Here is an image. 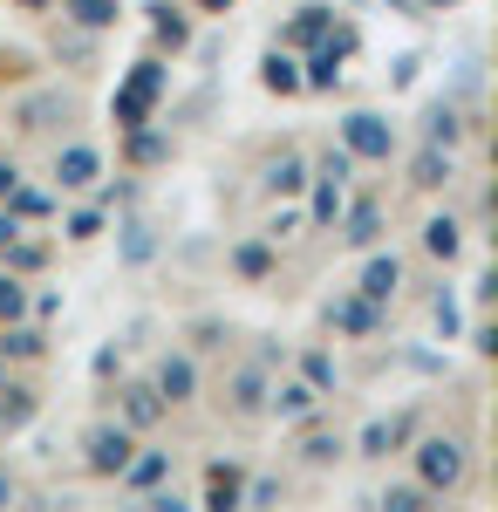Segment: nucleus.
Returning <instances> with one entry per match:
<instances>
[{
  "label": "nucleus",
  "instance_id": "obj_1",
  "mask_svg": "<svg viewBox=\"0 0 498 512\" xmlns=\"http://www.w3.org/2000/svg\"><path fill=\"white\" fill-rule=\"evenodd\" d=\"M157 96H164V62H157V55H144V62L123 76V89H116V103H110L116 130H137V123H151Z\"/></svg>",
  "mask_w": 498,
  "mask_h": 512
},
{
  "label": "nucleus",
  "instance_id": "obj_2",
  "mask_svg": "<svg viewBox=\"0 0 498 512\" xmlns=\"http://www.w3.org/2000/svg\"><path fill=\"white\" fill-rule=\"evenodd\" d=\"M464 472H471V465H464V444H458V437H423V444H417V485H430L437 499H444V492H458Z\"/></svg>",
  "mask_w": 498,
  "mask_h": 512
},
{
  "label": "nucleus",
  "instance_id": "obj_3",
  "mask_svg": "<svg viewBox=\"0 0 498 512\" xmlns=\"http://www.w3.org/2000/svg\"><path fill=\"white\" fill-rule=\"evenodd\" d=\"M342 151L362 164H389V151H396V123L376 117V110H348L342 117Z\"/></svg>",
  "mask_w": 498,
  "mask_h": 512
},
{
  "label": "nucleus",
  "instance_id": "obj_4",
  "mask_svg": "<svg viewBox=\"0 0 498 512\" xmlns=\"http://www.w3.org/2000/svg\"><path fill=\"white\" fill-rule=\"evenodd\" d=\"M130 451H137L130 424H96V431L82 437V465H89V478H116L123 465H130Z\"/></svg>",
  "mask_w": 498,
  "mask_h": 512
},
{
  "label": "nucleus",
  "instance_id": "obj_5",
  "mask_svg": "<svg viewBox=\"0 0 498 512\" xmlns=\"http://www.w3.org/2000/svg\"><path fill=\"white\" fill-rule=\"evenodd\" d=\"M69 117H76V103H69L62 89H35V96H21V110H14V123H21L28 137H41V130H62Z\"/></svg>",
  "mask_w": 498,
  "mask_h": 512
},
{
  "label": "nucleus",
  "instance_id": "obj_6",
  "mask_svg": "<svg viewBox=\"0 0 498 512\" xmlns=\"http://www.w3.org/2000/svg\"><path fill=\"white\" fill-rule=\"evenodd\" d=\"M267 410L280 424H307L314 410H321V390L307 383V376H287V383H267Z\"/></svg>",
  "mask_w": 498,
  "mask_h": 512
},
{
  "label": "nucleus",
  "instance_id": "obj_7",
  "mask_svg": "<svg viewBox=\"0 0 498 512\" xmlns=\"http://www.w3.org/2000/svg\"><path fill=\"white\" fill-rule=\"evenodd\" d=\"M267 362H246V369H232L226 376V410L232 417H260V410H267Z\"/></svg>",
  "mask_w": 498,
  "mask_h": 512
},
{
  "label": "nucleus",
  "instance_id": "obj_8",
  "mask_svg": "<svg viewBox=\"0 0 498 512\" xmlns=\"http://www.w3.org/2000/svg\"><path fill=\"white\" fill-rule=\"evenodd\" d=\"M96 178H103L96 144H62V151H55V185H62V192H89Z\"/></svg>",
  "mask_w": 498,
  "mask_h": 512
},
{
  "label": "nucleus",
  "instance_id": "obj_9",
  "mask_svg": "<svg viewBox=\"0 0 498 512\" xmlns=\"http://www.w3.org/2000/svg\"><path fill=\"white\" fill-rule=\"evenodd\" d=\"M328 321H335L342 335H355V342H369V335L383 328V308H376L369 294H342V301H328Z\"/></svg>",
  "mask_w": 498,
  "mask_h": 512
},
{
  "label": "nucleus",
  "instance_id": "obj_10",
  "mask_svg": "<svg viewBox=\"0 0 498 512\" xmlns=\"http://www.w3.org/2000/svg\"><path fill=\"white\" fill-rule=\"evenodd\" d=\"M355 294H369L376 308H389V301L403 294V260H396V253H376V260L362 267V280H355Z\"/></svg>",
  "mask_w": 498,
  "mask_h": 512
},
{
  "label": "nucleus",
  "instance_id": "obj_11",
  "mask_svg": "<svg viewBox=\"0 0 498 512\" xmlns=\"http://www.w3.org/2000/svg\"><path fill=\"white\" fill-rule=\"evenodd\" d=\"M335 233H342V246L369 253V246L383 239V205H369V198H362V205H348L342 219H335Z\"/></svg>",
  "mask_w": 498,
  "mask_h": 512
},
{
  "label": "nucleus",
  "instance_id": "obj_12",
  "mask_svg": "<svg viewBox=\"0 0 498 512\" xmlns=\"http://www.w3.org/2000/svg\"><path fill=\"white\" fill-rule=\"evenodd\" d=\"M151 383H157L164 403H192V396H198V362H192V355H164Z\"/></svg>",
  "mask_w": 498,
  "mask_h": 512
},
{
  "label": "nucleus",
  "instance_id": "obj_13",
  "mask_svg": "<svg viewBox=\"0 0 498 512\" xmlns=\"http://www.w3.org/2000/svg\"><path fill=\"white\" fill-rule=\"evenodd\" d=\"M451 178H458V158H451L444 144H423L417 158H410V185H417V192H444Z\"/></svg>",
  "mask_w": 498,
  "mask_h": 512
},
{
  "label": "nucleus",
  "instance_id": "obj_14",
  "mask_svg": "<svg viewBox=\"0 0 498 512\" xmlns=\"http://www.w3.org/2000/svg\"><path fill=\"white\" fill-rule=\"evenodd\" d=\"M164 478H171V451H130V465H123V472H116V485H123V492H137V499H144V492H151V485H164Z\"/></svg>",
  "mask_w": 498,
  "mask_h": 512
},
{
  "label": "nucleus",
  "instance_id": "obj_15",
  "mask_svg": "<svg viewBox=\"0 0 498 512\" xmlns=\"http://www.w3.org/2000/svg\"><path fill=\"white\" fill-rule=\"evenodd\" d=\"M342 219V185L335 178H321V171H307V226L314 233H328Z\"/></svg>",
  "mask_w": 498,
  "mask_h": 512
},
{
  "label": "nucleus",
  "instance_id": "obj_16",
  "mask_svg": "<svg viewBox=\"0 0 498 512\" xmlns=\"http://www.w3.org/2000/svg\"><path fill=\"white\" fill-rule=\"evenodd\" d=\"M164 410H171V403L157 396V383H130V390H123V424H130V431L164 424Z\"/></svg>",
  "mask_w": 498,
  "mask_h": 512
},
{
  "label": "nucleus",
  "instance_id": "obj_17",
  "mask_svg": "<svg viewBox=\"0 0 498 512\" xmlns=\"http://www.w3.org/2000/svg\"><path fill=\"white\" fill-rule=\"evenodd\" d=\"M260 89H267V96H301V62H294V48H273L267 62H260Z\"/></svg>",
  "mask_w": 498,
  "mask_h": 512
},
{
  "label": "nucleus",
  "instance_id": "obj_18",
  "mask_svg": "<svg viewBox=\"0 0 498 512\" xmlns=\"http://www.w3.org/2000/svg\"><path fill=\"white\" fill-rule=\"evenodd\" d=\"M239 485H246V472H239V465H232V458H219V465H205V499H198V506H239Z\"/></svg>",
  "mask_w": 498,
  "mask_h": 512
},
{
  "label": "nucleus",
  "instance_id": "obj_19",
  "mask_svg": "<svg viewBox=\"0 0 498 512\" xmlns=\"http://www.w3.org/2000/svg\"><path fill=\"white\" fill-rule=\"evenodd\" d=\"M423 253H430V260H444V267L464 253V226L451 219V212H437V219L423 226Z\"/></svg>",
  "mask_w": 498,
  "mask_h": 512
},
{
  "label": "nucleus",
  "instance_id": "obj_20",
  "mask_svg": "<svg viewBox=\"0 0 498 512\" xmlns=\"http://www.w3.org/2000/svg\"><path fill=\"white\" fill-rule=\"evenodd\" d=\"M328 28H335V14H328V7H301V14L287 21L280 48H314V41H328Z\"/></svg>",
  "mask_w": 498,
  "mask_h": 512
},
{
  "label": "nucleus",
  "instance_id": "obj_21",
  "mask_svg": "<svg viewBox=\"0 0 498 512\" xmlns=\"http://www.w3.org/2000/svg\"><path fill=\"white\" fill-rule=\"evenodd\" d=\"M151 35H157V48L178 55V48H192V21H185L171 0H157V7H151Z\"/></svg>",
  "mask_w": 498,
  "mask_h": 512
},
{
  "label": "nucleus",
  "instance_id": "obj_22",
  "mask_svg": "<svg viewBox=\"0 0 498 512\" xmlns=\"http://www.w3.org/2000/svg\"><path fill=\"white\" fill-rule=\"evenodd\" d=\"M232 274L260 287V280L273 274V239H239V246H232Z\"/></svg>",
  "mask_w": 498,
  "mask_h": 512
},
{
  "label": "nucleus",
  "instance_id": "obj_23",
  "mask_svg": "<svg viewBox=\"0 0 498 512\" xmlns=\"http://www.w3.org/2000/svg\"><path fill=\"white\" fill-rule=\"evenodd\" d=\"M342 458H348V444L335 431H307L301 437V465L307 472H328V465H342Z\"/></svg>",
  "mask_w": 498,
  "mask_h": 512
},
{
  "label": "nucleus",
  "instance_id": "obj_24",
  "mask_svg": "<svg viewBox=\"0 0 498 512\" xmlns=\"http://www.w3.org/2000/svg\"><path fill=\"white\" fill-rule=\"evenodd\" d=\"M267 192L301 198V192H307V158H294V151H287V158H273V164H267Z\"/></svg>",
  "mask_w": 498,
  "mask_h": 512
},
{
  "label": "nucleus",
  "instance_id": "obj_25",
  "mask_svg": "<svg viewBox=\"0 0 498 512\" xmlns=\"http://www.w3.org/2000/svg\"><path fill=\"white\" fill-rule=\"evenodd\" d=\"M35 424V390H7L0 383V431H28Z\"/></svg>",
  "mask_w": 498,
  "mask_h": 512
},
{
  "label": "nucleus",
  "instance_id": "obj_26",
  "mask_svg": "<svg viewBox=\"0 0 498 512\" xmlns=\"http://www.w3.org/2000/svg\"><path fill=\"white\" fill-rule=\"evenodd\" d=\"M62 14H69L76 28H116L123 7H116V0H62Z\"/></svg>",
  "mask_w": 498,
  "mask_h": 512
},
{
  "label": "nucleus",
  "instance_id": "obj_27",
  "mask_svg": "<svg viewBox=\"0 0 498 512\" xmlns=\"http://www.w3.org/2000/svg\"><path fill=\"white\" fill-rule=\"evenodd\" d=\"M376 506H389V512H430V506H437V492H430V485H383Z\"/></svg>",
  "mask_w": 498,
  "mask_h": 512
},
{
  "label": "nucleus",
  "instance_id": "obj_28",
  "mask_svg": "<svg viewBox=\"0 0 498 512\" xmlns=\"http://www.w3.org/2000/svg\"><path fill=\"white\" fill-rule=\"evenodd\" d=\"M116 233H123V267H144V260L157 253V239H151V226H144V219H123Z\"/></svg>",
  "mask_w": 498,
  "mask_h": 512
},
{
  "label": "nucleus",
  "instance_id": "obj_29",
  "mask_svg": "<svg viewBox=\"0 0 498 512\" xmlns=\"http://www.w3.org/2000/svg\"><path fill=\"white\" fill-rule=\"evenodd\" d=\"M164 158H171V137H157V130L137 123L130 130V164H164Z\"/></svg>",
  "mask_w": 498,
  "mask_h": 512
},
{
  "label": "nucleus",
  "instance_id": "obj_30",
  "mask_svg": "<svg viewBox=\"0 0 498 512\" xmlns=\"http://www.w3.org/2000/svg\"><path fill=\"white\" fill-rule=\"evenodd\" d=\"M0 253H7V274H35L41 260H48V246H35V239H7Z\"/></svg>",
  "mask_w": 498,
  "mask_h": 512
},
{
  "label": "nucleus",
  "instance_id": "obj_31",
  "mask_svg": "<svg viewBox=\"0 0 498 512\" xmlns=\"http://www.w3.org/2000/svg\"><path fill=\"white\" fill-rule=\"evenodd\" d=\"M301 376H307L321 396H328V390H335V355H328V349H307V355H301Z\"/></svg>",
  "mask_w": 498,
  "mask_h": 512
},
{
  "label": "nucleus",
  "instance_id": "obj_32",
  "mask_svg": "<svg viewBox=\"0 0 498 512\" xmlns=\"http://www.w3.org/2000/svg\"><path fill=\"white\" fill-rule=\"evenodd\" d=\"M458 137H464L458 110H451V103H437V110H430V144H444V151H451V144H458Z\"/></svg>",
  "mask_w": 498,
  "mask_h": 512
},
{
  "label": "nucleus",
  "instance_id": "obj_33",
  "mask_svg": "<svg viewBox=\"0 0 498 512\" xmlns=\"http://www.w3.org/2000/svg\"><path fill=\"white\" fill-rule=\"evenodd\" d=\"M28 315V287H21V274H0V321H21Z\"/></svg>",
  "mask_w": 498,
  "mask_h": 512
},
{
  "label": "nucleus",
  "instance_id": "obj_34",
  "mask_svg": "<svg viewBox=\"0 0 498 512\" xmlns=\"http://www.w3.org/2000/svg\"><path fill=\"white\" fill-rule=\"evenodd\" d=\"M62 233H69V239H96V233H103V212H96V205H82V212H69V226H62Z\"/></svg>",
  "mask_w": 498,
  "mask_h": 512
},
{
  "label": "nucleus",
  "instance_id": "obj_35",
  "mask_svg": "<svg viewBox=\"0 0 498 512\" xmlns=\"http://www.w3.org/2000/svg\"><path fill=\"white\" fill-rule=\"evenodd\" d=\"M314 171H321V178H335V185H348V171H355V158H348V151H328V158L314 164Z\"/></svg>",
  "mask_w": 498,
  "mask_h": 512
},
{
  "label": "nucleus",
  "instance_id": "obj_36",
  "mask_svg": "<svg viewBox=\"0 0 498 512\" xmlns=\"http://www.w3.org/2000/svg\"><path fill=\"white\" fill-rule=\"evenodd\" d=\"M301 233V212H273V226H267V239L280 246V239H294Z\"/></svg>",
  "mask_w": 498,
  "mask_h": 512
},
{
  "label": "nucleus",
  "instance_id": "obj_37",
  "mask_svg": "<svg viewBox=\"0 0 498 512\" xmlns=\"http://www.w3.org/2000/svg\"><path fill=\"white\" fill-rule=\"evenodd\" d=\"M430 315H437L444 335H458V301H451V294H437V308H430Z\"/></svg>",
  "mask_w": 498,
  "mask_h": 512
},
{
  "label": "nucleus",
  "instance_id": "obj_38",
  "mask_svg": "<svg viewBox=\"0 0 498 512\" xmlns=\"http://www.w3.org/2000/svg\"><path fill=\"white\" fill-rule=\"evenodd\" d=\"M7 239H21V219H14V212L0 205V246H7Z\"/></svg>",
  "mask_w": 498,
  "mask_h": 512
},
{
  "label": "nucleus",
  "instance_id": "obj_39",
  "mask_svg": "<svg viewBox=\"0 0 498 512\" xmlns=\"http://www.w3.org/2000/svg\"><path fill=\"white\" fill-rule=\"evenodd\" d=\"M14 178H21V171H14V164H0V205H7V192H14Z\"/></svg>",
  "mask_w": 498,
  "mask_h": 512
},
{
  "label": "nucleus",
  "instance_id": "obj_40",
  "mask_svg": "<svg viewBox=\"0 0 498 512\" xmlns=\"http://www.w3.org/2000/svg\"><path fill=\"white\" fill-rule=\"evenodd\" d=\"M0 506H14V472L0 465Z\"/></svg>",
  "mask_w": 498,
  "mask_h": 512
},
{
  "label": "nucleus",
  "instance_id": "obj_41",
  "mask_svg": "<svg viewBox=\"0 0 498 512\" xmlns=\"http://www.w3.org/2000/svg\"><path fill=\"white\" fill-rule=\"evenodd\" d=\"M198 7H205V14H226V7H232V0H198Z\"/></svg>",
  "mask_w": 498,
  "mask_h": 512
},
{
  "label": "nucleus",
  "instance_id": "obj_42",
  "mask_svg": "<svg viewBox=\"0 0 498 512\" xmlns=\"http://www.w3.org/2000/svg\"><path fill=\"white\" fill-rule=\"evenodd\" d=\"M14 7H28V14H41V7H48V0H14Z\"/></svg>",
  "mask_w": 498,
  "mask_h": 512
},
{
  "label": "nucleus",
  "instance_id": "obj_43",
  "mask_svg": "<svg viewBox=\"0 0 498 512\" xmlns=\"http://www.w3.org/2000/svg\"><path fill=\"white\" fill-rule=\"evenodd\" d=\"M0 362H7V355H0ZM0 376H7V369H0Z\"/></svg>",
  "mask_w": 498,
  "mask_h": 512
}]
</instances>
